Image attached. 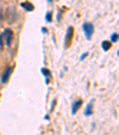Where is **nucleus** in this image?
I'll return each instance as SVG.
<instances>
[{"label":"nucleus","mask_w":119,"mask_h":135,"mask_svg":"<svg viewBox=\"0 0 119 135\" xmlns=\"http://www.w3.org/2000/svg\"><path fill=\"white\" fill-rule=\"evenodd\" d=\"M12 37H13V34H12V31L10 30V29H6L4 31V34H3V38L5 40V42H6V44L10 45L11 43H12Z\"/></svg>","instance_id":"f03ea898"},{"label":"nucleus","mask_w":119,"mask_h":135,"mask_svg":"<svg viewBox=\"0 0 119 135\" xmlns=\"http://www.w3.org/2000/svg\"><path fill=\"white\" fill-rule=\"evenodd\" d=\"M101 47L104 48V50L111 49V42H108V41H104V42L101 43Z\"/></svg>","instance_id":"6e6552de"},{"label":"nucleus","mask_w":119,"mask_h":135,"mask_svg":"<svg viewBox=\"0 0 119 135\" xmlns=\"http://www.w3.org/2000/svg\"><path fill=\"white\" fill-rule=\"evenodd\" d=\"M46 20H48V22H51V12L46 13Z\"/></svg>","instance_id":"9d476101"},{"label":"nucleus","mask_w":119,"mask_h":135,"mask_svg":"<svg viewBox=\"0 0 119 135\" xmlns=\"http://www.w3.org/2000/svg\"><path fill=\"white\" fill-rule=\"evenodd\" d=\"M3 42H4V38H3V34L0 35V48H3Z\"/></svg>","instance_id":"9b49d317"},{"label":"nucleus","mask_w":119,"mask_h":135,"mask_svg":"<svg viewBox=\"0 0 119 135\" xmlns=\"http://www.w3.org/2000/svg\"><path fill=\"white\" fill-rule=\"evenodd\" d=\"M11 73H12V67H7L5 69V72L3 73V75H1V83H7L10 79V75H11Z\"/></svg>","instance_id":"20e7f679"},{"label":"nucleus","mask_w":119,"mask_h":135,"mask_svg":"<svg viewBox=\"0 0 119 135\" xmlns=\"http://www.w3.org/2000/svg\"><path fill=\"white\" fill-rule=\"evenodd\" d=\"M73 35H74V28L69 26L68 30H67V35H66V43H64L66 47H68V45L70 44V42L73 40Z\"/></svg>","instance_id":"7ed1b4c3"},{"label":"nucleus","mask_w":119,"mask_h":135,"mask_svg":"<svg viewBox=\"0 0 119 135\" xmlns=\"http://www.w3.org/2000/svg\"><path fill=\"white\" fill-rule=\"evenodd\" d=\"M92 111H93V102H91V103L87 105V109H86V111H85V115H86V116H89V115H92Z\"/></svg>","instance_id":"423d86ee"},{"label":"nucleus","mask_w":119,"mask_h":135,"mask_svg":"<svg viewBox=\"0 0 119 135\" xmlns=\"http://www.w3.org/2000/svg\"><path fill=\"white\" fill-rule=\"evenodd\" d=\"M111 41H112V42H117V41H118V34H113V35L111 36Z\"/></svg>","instance_id":"1a4fd4ad"},{"label":"nucleus","mask_w":119,"mask_h":135,"mask_svg":"<svg viewBox=\"0 0 119 135\" xmlns=\"http://www.w3.org/2000/svg\"><path fill=\"white\" fill-rule=\"evenodd\" d=\"M1 18H3V16H1V10H0V20H1Z\"/></svg>","instance_id":"ddd939ff"},{"label":"nucleus","mask_w":119,"mask_h":135,"mask_svg":"<svg viewBox=\"0 0 119 135\" xmlns=\"http://www.w3.org/2000/svg\"><path fill=\"white\" fill-rule=\"evenodd\" d=\"M83 30H85V35H86V38L89 40L94 32V26L92 23H85L83 24Z\"/></svg>","instance_id":"f257e3e1"},{"label":"nucleus","mask_w":119,"mask_h":135,"mask_svg":"<svg viewBox=\"0 0 119 135\" xmlns=\"http://www.w3.org/2000/svg\"><path fill=\"white\" fill-rule=\"evenodd\" d=\"M86 56H87V53H86V54H82L81 55V60H83V58H86Z\"/></svg>","instance_id":"f8f14e48"},{"label":"nucleus","mask_w":119,"mask_h":135,"mask_svg":"<svg viewBox=\"0 0 119 135\" xmlns=\"http://www.w3.org/2000/svg\"><path fill=\"white\" fill-rule=\"evenodd\" d=\"M82 105V100L81 99H79V100H76L75 103H74V105H73V109H72V114H76V111H78L79 109H80V106Z\"/></svg>","instance_id":"39448f33"},{"label":"nucleus","mask_w":119,"mask_h":135,"mask_svg":"<svg viewBox=\"0 0 119 135\" xmlns=\"http://www.w3.org/2000/svg\"><path fill=\"white\" fill-rule=\"evenodd\" d=\"M22 7H24V9L28 10V11H32V10L35 9L33 5L30 4V3H23V4H22Z\"/></svg>","instance_id":"0eeeda50"}]
</instances>
